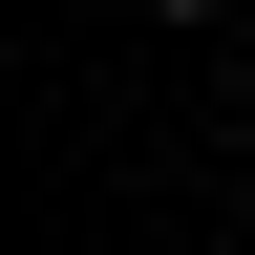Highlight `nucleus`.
Wrapping results in <instances>:
<instances>
[{"label":"nucleus","instance_id":"f257e3e1","mask_svg":"<svg viewBox=\"0 0 255 255\" xmlns=\"http://www.w3.org/2000/svg\"><path fill=\"white\" fill-rule=\"evenodd\" d=\"M170 21H213V0H170Z\"/></svg>","mask_w":255,"mask_h":255}]
</instances>
